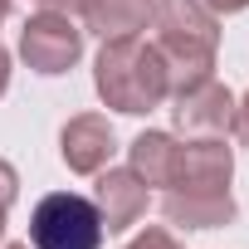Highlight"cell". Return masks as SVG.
I'll list each match as a JSON object with an SVG mask.
<instances>
[{"label":"cell","instance_id":"obj_1","mask_svg":"<svg viewBox=\"0 0 249 249\" xmlns=\"http://www.w3.org/2000/svg\"><path fill=\"white\" fill-rule=\"evenodd\" d=\"M230 176H234V152L225 147V137H200L181 147L176 176L161 186V215L176 230H220L234 220V196H230Z\"/></svg>","mask_w":249,"mask_h":249},{"label":"cell","instance_id":"obj_2","mask_svg":"<svg viewBox=\"0 0 249 249\" xmlns=\"http://www.w3.org/2000/svg\"><path fill=\"white\" fill-rule=\"evenodd\" d=\"M93 83L98 98L117 112H152L171 98V78L166 64L157 54V44H147L142 35H122V39H103V54L93 64Z\"/></svg>","mask_w":249,"mask_h":249},{"label":"cell","instance_id":"obj_3","mask_svg":"<svg viewBox=\"0 0 249 249\" xmlns=\"http://www.w3.org/2000/svg\"><path fill=\"white\" fill-rule=\"evenodd\" d=\"M152 30H157V54L166 64L171 93L186 83L210 78L215 49H220V15H210L200 0H157L152 5Z\"/></svg>","mask_w":249,"mask_h":249},{"label":"cell","instance_id":"obj_4","mask_svg":"<svg viewBox=\"0 0 249 249\" xmlns=\"http://www.w3.org/2000/svg\"><path fill=\"white\" fill-rule=\"evenodd\" d=\"M103 215L78 191H54L30 215V249H103Z\"/></svg>","mask_w":249,"mask_h":249},{"label":"cell","instance_id":"obj_5","mask_svg":"<svg viewBox=\"0 0 249 249\" xmlns=\"http://www.w3.org/2000/svg\"><path fill=\"white\" fill-rule=\"evenodd\" d=\"M20 54L35 73L54 78V73H69L83 54V30L73 25V15H54V10H39L35 20H25L20 30Z\"/></svg>","mask_w":249,"mask_h":249},{"label":"cell","instance_id":"obj_6","mask_svg":"<svg viewBox=\"0 0 249 249\" xmlns=\"http://www.w3.org/2000/svg\"><path fill=\"white\" fill-rule=\"evenodd\" d=\"M171 117H176V132H186L191 142H200V137H225V132L234 127V93L210 73V78H200V83L176 88Z\"/></svg>","mask_w":249,"mask_h":249},{"label":"cell","instance_id":"obj_7","mask_svg":"<svg viewBox=\"0 0 249 249\" xmlns=\"http://www.w3.org/2000/svg\"><path fill=\"white\" fill-rule=\"evenodd\" d=\"M93 205L103 215V230L107 234H122V230H132L147 205H152V186L132 171V166H103L98 171V186H93Z\"/></svg>","mask_w":249,"mask_h":249},{"label":"cell","instance_id":"obj_8","mask_svg":"<svg viewBox=\"0 0 249 249\" xmlns=\"http://www.w3.org/2000/svg\"><path fill=\"white\" fill-rule=\"evenodd\" d=\"M59 152H64V166L78 171V176H98L112 152H117V132H112V122L98 117V112H78L64 122V132H59Z\"/></svg>","mask_w":249,"mask_h":249},{"label":"cell","instance_id":"obj_9","mask_svg":"<svg viewBox=\"0 0 249 249\" xmlns=\"http://www.w3.org/2000/svg\"><path fill=\"white\" fill-rule=\"evenodd\" d=\"M157 0H83V25L103 39H122V35H142L152 20Z\"/></svg>","mask_w":249,"mask_h":249},{"label":"cell","instance_id":"obj_10","mask_svg":"<svg viewBox=\"0 0 249 249\" xmlns=\"http://www.w3.org/2000/svg\"><path fill=\"white\" fill-rule=\"evenodd\" d=\"M132 171L147 181V186H166L176 176V161H181V142L171 132H142L132 137Z\"/></svg>","mask_w":249,"mask_h":249},{"label":"cell","instance_id":"obj_11","mask_svg":"<svg viewBox=\"0 0 249 249\" xmlns=\"http://www.w3.org/2000/svg\"><path fill=\"white\" fill-rule=\"evenodd\" d=\"M15 196H20V171H15L5 157H0V215H10Z\"/></svg>","mask_w":249,"mask_h":249},{"label":"cell","instance_id":"obj_12","mask_svg":"<svg viewBox=\"0 0 249 249\" xmlns=\"http://www.w3.org/2000/svg\"><path fill=\"white\" fill-rule=\"evenodd\" d=\"M127 249H181V244H176V234H171V230H161V225H147V230H142V234H137Z\"/></svg>","mask_w":249,"mask_h":249},{"label":"cell","instance_id":"obj_13","mask_svg":"<svg viewBox=\"0 0 249 249\" xmlns=\"http://www.w3.org/2000/svg\"><path fill=\"white\" fill-rule=\"evenodd\" d=\"M234 137H239V147H249V93L234 103V127H230Z\"/></svg>","mask_w":249,"mask_h":249},{"label":"cell","instance_id":"obj_14","mask_svg":"<svg viewBox=\"0 0 249 249\" xmlns=\"http://www.w3.org/2000/svg\"><path fill=\"white\" fill-rule=\"evenodd\" d=\"M200 5L210 15H239V10H249V0H200Z\"/></svg>","mask_w":249,"mask_h":249},{"label":"cell","instance_id":"obj_15","mask_svg":"<svg viewBox=\"0 0 249 249\" xmlns=\"http://www.w3.org/2000/svg\"><path fill=\"white\" fill-rule=\"evenodd\" d=\"M39 10H54V15H78L83 0H39Z\"/></svg>","mask_w":249,"mask_h":249},{"label":"cell","instance_id":"obj_16","mask_svg":"<svg viewBox=\"0 0 249 249\" xmlns=\"http://www.w3.org/2000/svg\"><path fill=\"white\" fill-rule=\"evenodd\" d=\"M5 88H10V54L0 49V98H5Z\"/></svg>","mask_w":249,"mask_h":249},{"label":"cell","instance_id":"obj_17","mask_svg":"<svg viewBox=\"0 0 249 249\" xmlns=\"http://www.w3.org/2000/svg\"><path fill=\"white\" fill-rule=\"evenodd\" d=\"M5 15H10V0H0V20H5Z\"/></svg>","mask_w":249,"mask_h":249},{"label":"cell","instance_id":"obj_18","mask_svg":"<svg viewBox=\"0 0 249 249\" xmlns=\"http://www.w3.org/2000/svg\"><path fill=\"white\" fill-rule=\"evenodd\" d=\"M5 249H30V239H25V244H5Z\"/></svg>","mask_w":249,"mask_h":249},{"label":"cell","instance_id":"obj_19","mask_svg":"<svg viewBox=\"0 0 249 249\" xmlns=\"http://www.w3.org/2000/svg\"><path fill=\"white\" fill-rule=\"evenodd\" d=\"M0 239H5V215H0Z\"/></svg>","mask_w":249,"mask_h":249}]
</instances>
